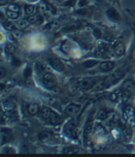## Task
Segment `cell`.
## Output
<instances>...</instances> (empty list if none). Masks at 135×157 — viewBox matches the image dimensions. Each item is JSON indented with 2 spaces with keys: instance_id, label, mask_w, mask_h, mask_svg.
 <instances>
[{
  "instance_id": "19",
  "label": "cell",
  "mask_w": 135,
  "mask_h": 157,
  "mask_svg": "<svg viewBox=\"0 0 135 157\" xmlns=\"http://www.w3.org/2000/svg\"><path fill=\"white\" fill-rule=\"evenodd\" d=\"M37 11V9L35 6H26L25 7V13L27 15H34Z\"/></svg>"
},
{
  "instance_id": "2",
  "label": "cell",
  "mask_w": 135,
  "mask_h": 157,
  "mask_svg": "<svg viewBox=\"0 0 135 157\" xmlns=\"http://www.w3.org/2000/svg\"><path fill=\"white\" fill-rule=\"evenodd\" d=\"M119 121H120L119 116L116 113L112 112L108 114V117L105 120V124H106L107 128H109V129H114V128H115L119 124Z\"/></svg>"
},
{
  "instance_id": "11",
  "label": "cell",
  "mask_w": 135,
  "mask_h": 157,
  "mask_svg": "<svg viewBox=\"0 0 135 157\" xmlns=\"http://www.w3.org/2000/svg\"><path fill=\"white\" fill-rule=\"evenodd\" d=\"M106 14H107V16L110 19H112L114 21H120V15H119V13L114 9H109L106 11Z\"/></svg>"
},
{
  "instance_id": "3",
  "label": "cell",
  "mask_w": 135,
  "mask_h": 157,
  "mask_svg": "<svg viewBox=\"0 0 135 157\" xmlns=\"http://www.w3.org/2000/svg\"><path fill=\"white\" fill-rule=\"evenodd\" d=\"M123 118L129 124H133L135 121V111L130 105H127L123 109Z\"/></svg>"
},
{
  "instance_id": "28",
  "label": "cell",
  "mask_w": 135,
  "mask_h": 157,
  "mask_svg": "<svg viewBox=\"0 0 135 157\" xmlns=\"http://www.w3.org/2000/svg\"><path fill=\"white\" fill-rule=\"evenodd\" d=\"M36 67H37V72H38V73H42V72H45V67H44L42 64H40V63H39V64H36Z\"/></svg>"
},
{
  "instance_id": "5",
  "label": "cell",
  "mask_w": 135,
  "mask_h": 157,
  "mask_svg": "<svg viewBox=\"0 0 135 157\" xmlns=\"http://www.w3.org/2000/svg\"><path fill=\"white\" fill-rule=\"evenodd\" d=\"M49 64L52 66V68H54L57 72H63L65 70V66L63 64V62L60 60L59 59L55 58V56H53V58H50L48 59Z\"/></svg>"
},
{
  "instance_id": "10",
  "label": "cell",
  "mask_w": 135,
  "mask_h": 157,
  "mask_svg": "<svg viewBox=\"0 0 135 157\" xmlns=\"http://www.w3.org/2000/svg\"><path fill=\"white\" fill-rule=\"evenodd\" d=\"M62 117L58 115V114L54 111H52V114H51V116H50V119H49V121L54 124V125H57V124H60L62 122Z\"/></svg>"
},
{
  "instance_id": "20",
  "label": "cell",
  "mask_w": 135,
  "mask_h": 157,
  "mask_svg": "<svg viewBox=\"0 0 135 157\" xmlns=\"http://www.w3.org/2000/svg\"><path fill=\"white\" fill-rule=\"evenodd\" d=\"M123 89H125V90H129V91L132 92L133 90H134V85H133V83H132L131 81H127V82H125L124 85H123Z\"/></svg>"
},
{
  "instance_id": "1",
  "label": "cell",
  "mask_w": 135,
  "mask_h": 157,
  "mask_svg": "<svg viewBox=\"0 0 135 157\" xmlns=\"http://www.w3.org/2000/svg\"><path fill=\"white\" fill-rule=\"evenodd\" d=\"M42 84L46 89L53 90V89H54L56 87L57 82H56L55 77L52 74L46 73V74H44V75L42 77Z\"/></svg>"
},
{
  "instance_id": "29",
  "label": "cell",
  "mask_w": 135,
  "mask_h": 157,
  "mask_svg": "<svg viewBox=\"0 0 135 157\" xmlns=\"http://www.w3.org/2000/svg\"><path fill=\"white\" fill-rule=\"evenodd\" d=\"M12 64H13V66H15V67H19V66L21 65V61H20V59H18L17 58H13V59H12Z\"/></svg>"
},
{
  "instance_id": "7",
  "label": "cell",
  "mask_w": 135,
  "mask_h": 157,
  "mask_svg": "<svg viewBox=\"0 0 135 157\" xmlns=\"http://www.w3.org/2000/svg\"><path fill=\"white\" fill-rule=\"evenodd\" d=\"M77 121L75 120H70L69 122L66 123L65 127H64V131L68 134V135H72L75 131H76L77 128Z\"/></svg>"
},
{
  "instance_id": "17",
  "label": "cell",
  "mask_w": 135,
  "mask_h": 157,
  "mask_svg": "<svg viewBox=\"0 0 135 157\" xmlns=\"http://www.w3.org/2000/svg\"><path fill=\"white\" fill-rule=\"evenodd\" d=\"M108 117V113L105 109H100L99 112H98V115H97V118L99 120H101V121H105L106 118Z\"/></svg>"
},
{
  "instance_id": "27",
  "label": "cell",
  "mask_w": 135,
  "mask_h": 157,
  "mask_svg": "<svg viewBox=\"0 0 135 157\" xmlns=\"http://www.w3.org/2000/svg\"><path fill=\"white\" fill-rule=\"evenodd\" d=\"M124 136H126V138H130V136H131V131H130V129L129 128H125L124 129Z\"/></svg>"
},
{
  "instance_id": "18",
  "label": "cell",
  "mask_w": 135,
  "mask_h": 157,
  "mask_svg": "<svg viewBox=\"0 0 135 157\" xmlns=\"http://www.w3.org/2000/svg\"><path fill=\"white\" fill-rule=\"evenodd\" d=\"M6 14L7 16L10 19H17L19 17V12H16V11H12V10H7L6 11Z\"/></svg>"
},
{
  "instance_id": "26",
  "label": "cell",
  "mask_w": 135,
  "mask_h": 157,
  "mask_svg": "<svg viewBox=\"0 0 135 157\" xmlns=\"http://www.w3.org/2000/svg\"><path fill=\"white\" fill-rule=\"evenodd\" d=\"M8 10H12V11H16V12H19L20 11V8L17 5H9L8 7Z\"/></svg>"
},
{
  "instance_id": "24",
  "label": "cell",
  "mask_w": 135,
  "mask_h": 157,
  "mask_svg": "<svg viewBox=\"0 0 135 157\" xmlns=\"http://www.w3.org/2000/svg\"><path fill=\"white\" fill-rule=\"evenodd\" d=\"M31 75H32V70H31V68L27 67V68L24 71V78L30 77V76H31Z\"/></svg>"
},
{
  "instance_id": "23",
  "label": "cell",
  "mask_w": 135,
  "mask_h": 157,
  "mask_svg": "<svg viewBox=\"0 0 135 157\" xmlns=\"http://www.w3.org/2000/svg\"><path fill=\"white\" fill-rule=\"evenodd\" d=\"M78 151H79L78 148H75V147H69V148L64 149L63 152H65V153H75V152H78Z\"/></svg>"
},
{
  "instance_id": "22",
  "label": "cell",
  "mask_w": 135,
  "mask_h": 157,
  "mask_svg": "<svg viewBox=\"0 0 135 157\" xmlns=\"http://www.w3.org/2000/svg\"><path fill=\"white\" fill-rule=\"evenodd\" d=\"M27 22L29 24H35L39 22V15H36V14H34V15H29L27 18Z\"/></svg>"
},
{
  "instance_id": "16",
  "label": "cell",
  "mask_w": 135,
  "mask_h": 157,
  "mask_svg": "<svg viewBox=\"0 0 135 157\" xmlns=\"http://www.w3.org/2000/svg\"><path fill=\"white\" fill-rule=\"evenodd\" d=\"M3 108L5 111L7 112H9V111H12L14 109V104L10 101V100H8L6 101L4 104H3Z\"/></svg>"
},
{
  "instance_id": "8",
  "label": "cell",
  "mask_w": 135,
  "mask_h": 157,
  "mask_svg": "<svg viewBox=\"0 0 135 157\" xmlns=\"http://www.w3.org/2000/svg\"><path fill=\"white\" fill-rule=\"evenodd\" d=\"M114 68V63L112 61H103L99 64V69L103 73H109Z\"/></svg>"
},
{
  "instance_id": "14",
  "label": "cell",
  "mask_w": 135,
  "mask_h": 157,
  "mask_svg": "<svg viewBox=\"0 0 135 157\" xmlns=\"http://www.w3.org/2000/svg\"><path fill=\"white\" fill-rule=\"evenodd\" d=\"M51 114H52V110L49 107H43L40 111V115L45 121H49Z\"/></svg>"
},
{
  "instance_id": "25",
  "label": "cell",
  "mask_w": 135,
  "mask_h": 157,
  "mask_svg": "<svg viewBox=\"0 0 135 157\" xmlns=\"http://www.w3.org/2000/svg\"><path fill=\"white\" fill-rule=\"evenodd\" d=\"M28 24H29V23L26 22V21H24V20H20V21L17 22V26L20 27V28H24V27L27 26Z\"/></svg>"
},
{
  "instance_id": "33",
  "label": "cell",
  "mask_w": 135,
  "mask_h": 157,
  "mask_svg": "<svg viewBox=\"0 0 135 157\" xmlns=\"http://www.w3.org/2000/svg\"><path fill=\"white\" fill-rule=\"evenodd\" d=\"M5 74H6V71L4 68H1V77H4L5 76Z\"/></svg>"
},
{
  "instance_id": "30",
  "label": "cell",
  "mask_w": 135,
  "mask_h": 157,
  "mask_svg": "<svg viewBox=\"0 0 135 157\" xmlns=\"http://www.w3.org/2000/svg\"><path fill=\"white\" fill-rule=\"evenodd\" d=\"M4 25H5V27L8 28V29H10V30L14 29V25L11 23H5Z\"/></svg>"
},
{
  "instance_id": "15",
  "label": "cell",
  "mask_w": 135,
  "mask_h": 157,
  "mask_svg": "<svg viewBox=\"0 0 135 157\" xmlns=\"http://www.w3.org/2000/svg\"><path fill=\"white\" fill-rule=\"evenodd\" d=\"M39 105L37 104H30L27 106V111L30 115H36L39 112Z\"/></svg>"
},
{
  "instance_id": "9",
  "label": "cell",
  "mask_w": 135,
  "mask_h": 157,
  "mask_svg": "<svg viewBox=\"0 0 135 157\" xmlns=\"http://www.w3.org/2000/svg\"><path fill=\"white\" fill-rule=\"evenodd\" d=\"M12 139V134L9 130L2 129L1 131V144L4 145Z\"/></svg>"
},
{
  "instance_id": "6",
  "label": "cell",
  "mask_w": 135,
  "mask_h": 157,
  "mask_svg": "<svg viewBox=\"0 0 135 157\" xmlns=\"http://www.w3.org/2000/svg\"><path fill=\"white\" fill-rule=\"evenodd\" d=\"M81 110V105H76V104H70L67 106L65 112L67 115L69 116H71V117H74L78 115V113L80 112Z\"/></svg>"
},
{
  "instance_id": "4",
  "label": "cell",
  "mask_w": 135,
  "mask_h": 157,
  "mask_svg": "<svg viewBox=\"0 0 135 157\" xmlns=\"http://www.w3.org/2000/svg\"><path fill=\"white\" fill-rule=\"evenodd\" d=\"M96 79L94 78H84L83 79L79 85H78V87L81 90L84 91V90H91L93 88V86L96 84Z\"/></svg>"
},
{
  "instance_id": "21",
  "label": "cell",
  "mask_w": 135,
  "mask_h": 157,
  "mask_svg": "<svg viewBox=\"0 0 135 157\" xmlns=\"http://www.w3.org/2000/svg\"><path fill=\"white\" fill-rule=\"evenodd\" d=\"M50 136H51V133L46 132V131H43V132L39 133V138L40 140H46V139L50 138Z\"/></svg>"
},
{
  "instance_id": "13",
  "label": "cell",
  "mask_w": 135,
  "mask_h": 157,
  "mask_svg": "<svg viewBox=\"0 0 135 157\" xmlns=\"http://www.w3.org/2000/svg\"><path fill=\"white\" fill-rule=\"evenodd\" d=\"M98 64H99V61L96 60V59H87V60L84 61L82 66L84 68H85V69H91V68L95 67Z\"/></svg>"
},
{
  "instance_id": "12",
  "label": "cell",
  "mask_w": 135,
  "mask_h": 157,
  "mask_svg": "<svg viewBox=\"0 0 135 157\" xmlns=\"http://www.w3.org/2000/svg\"><path fill=\"white\" fill-rule=\"evenodd\" d=\"M114 52L118 56L125 55L126 49H125V46H124V44H122V42H117V44L114 45Z\"/></svg>"
},
{
  "instance_id": "31",
  "label": "cell",
  "mask_w": 135,
  "mask_h": 157,
  "mask_svg": "<svg viewBox=\"0 0 135 157\" xmlns=\"http://www.w3.org/2000/svg\"><path fill=\"white\" fill-rule=\"evenodd\" d=\"M86 4H87V1H86V0H80V2H79V7H80V8H84Z\"/></svg>"
},
{
  "instance_id": "32",
  "label": "cell",
  "mask_w": 135,
  "mask_h": 157,
  "mask_svg": "<svg viewBox=\"0 0 135 157\" xmlns=\"http://www.w3.org/2000/svg\"><path fill=\"white\" fill-rule=\"evenodd\" d=\"M94 33L96 34V36H97L98 38H99V37L101 36V33H100V31H99V30H98V29H95Z\"/></svg>"
}]
</instances>
